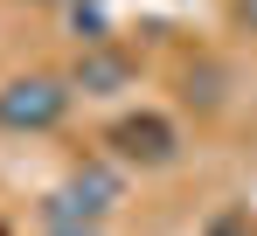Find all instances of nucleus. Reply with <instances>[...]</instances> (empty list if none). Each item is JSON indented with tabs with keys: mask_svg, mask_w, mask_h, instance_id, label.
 <instances>
[{
	"mask_svg": "<svg viewBox=\"0 0 257 236\" xmlns=\"http://www.w3.org/2000/svg\"><path fill=\"white\" fill-rule=\"evenodd\" d=\"M118 167H104V160H84L77 174H63L56 188L42 195V222L49 236H104V215L118 208Z\"/></svg>",
	"mask_w": 257,
	"mask_h": 236,
	"instance_id": "f257e3e1",
	"label": "nucleus"
},
{
	"mask_svg": "<svg viewBox=\"0 0 257 236\" xmlns=\"http://www.w3.org/2000/svg\"><path fill=\"white\" fill-rule=\"evenodd\" d=\"M63 118H70V83L63 77L28 70V77L0 83V132H56Z\"/></svg>",
	"mask_w": 257,
	"mask_h": 236,
	"instance_id": "f03ea898",
	"label": "nucleus"
},
{
	"mask_svg": "<svg viewBox=\"0 0 257 236\" xmlns=\"http://www.w3.org/2000/svg\"><path fill=\"white\" fill-rule=\"evenodd\" d=\"M104 146L125 160V167H167L174 160V125L160 111H132V118H118L104 132Z\"/></svg>",
	"mask_w": 257,
	"mask_h": 236,
	"instance_id": "7ed1b4c3",
	"label": "nucleus"
},
{
	"mask_svg": "<svg viewBox=\"0 0 257 236\" xmlns=\"http://www.w3.org/2000/svg\"><path fill=\"white\" fill-rule=\"evenodd\" d=\"M125 77H132V63L118 49H104V42H90V56L77 63V90H118Z\"/></svg>",
	"mask_w": 257,
	"mask_h": 236,
	"instance_id": "20e7f679",
	"label": "nucleus"
},
{
	"mask_svg": "<svg viewBox=\"0 0 257 236\" xmlns=\"http://www.w3.org/2000/svg\"><path fill=\"white\" fill-rule=\"evenodd\" d=\"M229 14H236V21H243V28L257 35V0H229Z\"/></svg>",
	"mask_w": 257,
	"mask_h": 236,
	"instance_id": "39448f33",
	"label": "nucleus"
},
{
	"mask_svg": "<svg viewBox=\"0 0 257 236\" xmlns=\"http://www.w3.org/2000/svg\"><path fill=\"white\" fill-rule=\"evenodd\" d=\"M42 7H77V14H84V0H42Z\"/></svg>",
	"mask_w": 257,
	"mask_h": 236,
	"instance_id": "423d86ee",
	"label": "nucleus"
}]
</instances>
